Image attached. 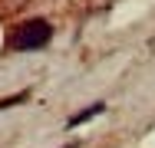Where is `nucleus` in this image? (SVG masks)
<instances>
[{
    "instance_id": "obj_1",
    "label": "nucleus",
    "mask_w": 155,
    "mask_h": 148,
    "mask_svg": "<svg viewBox=\"0 0 155 148\" xmlns=\"http://www.w3.org/2000/svg\"><path fill=\"white\" fill-rule=\"evenodd\" d=\"M50 36H53V27L46 20H23L20 27H13V33H10L7 43L17 53H30V50H43L50 43Z\"/></svg>"
},
{
    "instance_id": "obj_2",
    "label": "nucleus",
    "mask_w": 155,
    "mask_h": 148,
    "mask_svg": "<svg viewBox=\"0 0 155 148\" xmlns=\"http://www.w3.org/2000/svg\"><path fill=\"white\" fill-rule=\"evenodd\" d=\"M102 112H106V102H93V105H89V109H86V112H76V115L69 118V122H66V125H69V128H76V125H83V122H89V118H96V115H102Z\"/></svg>"
},
{
    "instance_id": "obj_3",
    "label": "nucleus",
    "mask_w": 155,
    "mask_h": 148,
    "mask_svg": "<svg viewBox=\"0 0 155 148\" xmlns=\"http://www.w3.org/2000/svg\"><path fill=\"white\" fill-rule=\"evenodd\" d=\"M17 102H27V92H20V95H10V99H0V109H10V105H17Z\"/></svg>"
},
{
    "instance_id": "obj_4",
    "label": "nucleus",
    "mask_w": 155,
    "mask_h": 148,
    "mask_svg": "<svg viewBox=\"0 0 155 148\" xmlns=\"http://www.w3.org/2000/svg\"><path fill=\"white\" fill-rule=\"evenodd\" d=\"M66 148H76V145H66Z\"/></svg>"
}]
</instances>
